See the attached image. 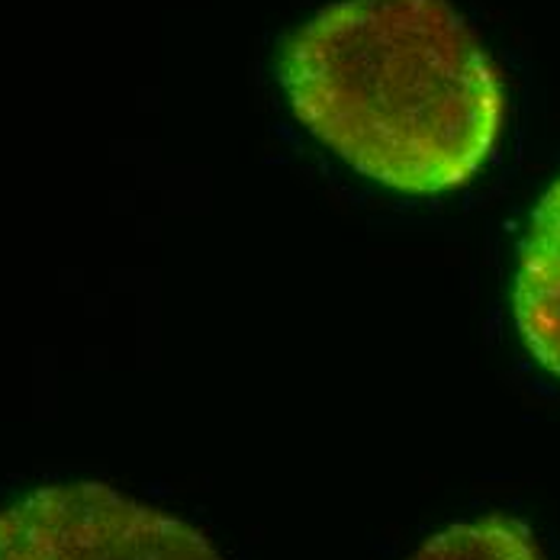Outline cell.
<instances>
[{
	"instance_id": "1",
	"label": "cell",
	"mask_w": 560,
	"mask_h": 560,
	"mask_svg": "<svg viewBox=\"0 0 560 560\" xmlns=\"http://www.w3.org/2000/svg\"><path fill=\"white\" fill-rule=\"evenodd\" d=\"M280 81L296 119L393 190L467 184L493 155L503 81L448 0H341L287 43Z\"/></svg>"
},
{
	"instance_id": "2",
	"label": "cell",
	"mask_w": 560,
	"mask_h": 560,
	"mask_svg": "<svg viewBox=\"0 0 560 560\" xmlns=\"http://www.w3.org/2000/svg\"><path fill=\"white\" fill-rule=\"evenodd\" d=\"M0 560H220L213 545L101 483L30 493L0 512Z\"/></svg>"
},
{
	"instance_id": "3",
	"label": "cell",
	"mask_w": 560,
	"mask_h": 560,
	"mask_svg": "<svg viewBox=\"0 0 560 560\" xmlns=\"http://www.w3.org/2000/svg\"><path fill=\"white\" fill-rule=\"evenodd\" d=\"M515 323L528 351L560 377V177L541 197L522 245Z\"/></svg>"
},
{
	"instance_id": "4",
	"label": "cell",
	"mask_w": 560,
	"mask_h": 560,
	"mask_svg": "<svg viewBox=\"0 0 560 560\" xmlns=\"http://www.w3.org/2000/svg\"><path fill=\"white\" fill-rule=\"evenodd\" d=\"M412 560H545L525 525L490 515L460 522L429 538Z\"/></svg>"
}]
</instances>
